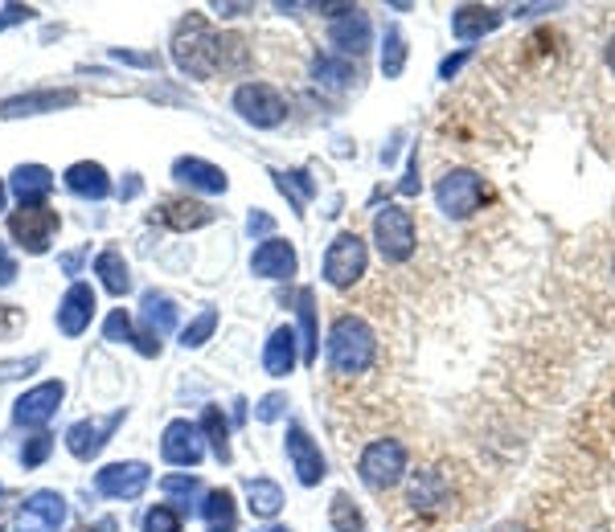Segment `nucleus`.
<instances>
[{"mask_svg":"<svg viewBox=\"0 0 615 532\" xmlns=\"http://www.w3.org/2000/svg\"><path fill=\"white\" fill-rule=\"evenodd\" d=\"M324 360L333 377H362L374 369L377 360V332L365 324L362 316H336L329 324V340H324Z\"/></svg>","mask_w":615,"mask_h":532,"instance_id":"obj_1","label":"nucleus"},{"mask_svg":"<svg viewBox=\"0 0 615 532\" xmlns=\"http://www.w3.org/2000/svg\"><path fill=\"white\" fill-rule=\"evenodd\" d=\"M173 62L185 79L205 82L218 74V33L201 13L181 17V25L173 29Z\"/></svg>","mask_w":615,"mask_h":532,"instance_id":"obj_2","label":"nucleus"},{"mask_svg":"<svg viewBox=\"0 0 615 532\" xmlns=\"http://www.w3.org/2000/svg\"><path fill=\"white\" fill-rule=\"evenodd\" d=\"M374 250L382 254L386 266H406L419 250V226H415V213L390 201L374 213Z\"/></svg>","mask_w":615,"mask_h":532,"instance_id":"obj_3","label":"nucleus"},{"mask_svg":"<svg viewBox=\"0 0 615 532\" xmlns=\"http://www.w3.org/2000/svg\"><path fill=\"white\" fill-rule=\"evenodd\" d=\"M321 275L333 291H349L370 275V246L357 229H341L329 250H324V263H321Z\"/></svg>","mask_w":615,"mask_h":532,"instance_id":"obj_4","label":"nucleus"},{"mask_svg":"<svg viewBox=\"0 0 615 532\" xmlns=\"http://www.w3.org/2000/svg\"><path fill=\"white\" fill-rule=\"evenodd\" d=\"M357 475L370 492H394L411 475V451L399 439H374L357 459Z\"/></svg>","mask_w":615,"mask_h":532,"instance_id":"obj_5","label":"nucleus"},{"mask_svg":"<svg viewBox=\"0 0 615 532\" xmlns=\"http://www.w3.org/2000/svg\"><path fill=\"white\" fill-rule=\"evenodd\" d=\"M484 197H488V185H484L481 173L472 168H447V173L435 181V205H440L443 217L452 222H468L484 209Z\"/></svg>","mask_w":615,"mask_h":532,"instance_id":"obj_6","label":"nucleus"},{"mask_svg":"<svg viewBox=\"0 0 615 532\" xmlns=\"http://www.w3.org/2000/svg\"><path fill=\"white\" fill-rule=\"evenodd\" d=\"M402 508L411 516L423 520H440L452 512V475L443 467H423V471H411V488L402 495Z\"/></svg>","mask_w":615,"mask_h":532,"instance_id":"obj_7","label":"nucleus"},{"mask_svg":"<svg viewBox=\"0 0 615 532\" xmlns=\"http://www.w3.org/2000/svg\"><path fill=\"white\" fill-rule=\"evenodd\" d=\"M329 45L341 58L357 62L374 45V21L357 4H329Z\"/></svg>","mask_w":615,"mask_h":532,"instance_id":"obj_8","label":"nucleus"},{"mask_svg":"<svg viewBox=\"0 0 615 532\" xmlns=\"http://www.w3.org/2000/svg\"><path fill=\"white\" fill-rule=\"evenodd\" d=\"M230 106L239 111L242 123H251L259 132H271L288 120V99L271 82H242L239 91L230 94Z\"/></svg>","mask_w":615,"mask_h":532,"instance_id":"obj_9","label":"nucleus"},{"mask_svg":"<svg viewBox=\"0 0 615 532\" xmlns=\"http://www.w3.org/2000/svg\"><path fill=\"white\" fill-rule=\"evenodd\" d=\"M58 226H62V217L50 205H21V209L9 213V234L26 254L50 250L58 238Z\"/></svg>","mask_w":615,"mask_h":532,"instance_id":"obj_10","label":"nucleus"},{"mask_svg":"<svg viewBox=\"0 0 615 532\" xmlns=\"http://www.w3.org/2000/svg\"><path fill=\"white\" fill-rule=\"evenodd\" d=\"M283 451H288V463H292L295 479L304 488H316L324 475H329V459H324L321 442L308 434L304 422H288V439H283Z\"/></svg>","mask_w":615,"mask_h":532,"instance_id":"obj_11","label":"nucleus"},{"mask_svg":"<svg viewBox=\"0 0 615 532\" xmlns=\"http://www.w3.org/2000/svg\"><path fill=\"white\" fill-rule=\"evenodd\" d=\"M152 483V471L140 459H123V463H108L94 471V492L103 500H140Z\"/></svg>","mask_w":615,"mask_h":532,"instance_id":"obj_12","label":"nucleus"},{"mask_svg":"<svg viewBox=\"0 0 615 532\" xmlns=\"http://www.w3.org/2000/svg\"><path fill=\"white\" fill-rule=\"evenodd\" d=\"M123 422H128V410H123V406L120 410H111L108 418H82V422H74L67 430V451L74 454V459H82V463H91Z\"/></svg>","mask_w":615,"mask_h":532,"instance_id":"obj_13","label":"nucleus"},{"mask_svg":"<svg viewBox=\"0 0 615 532\" xmlns=\"http://www.w3.org/2000/svg\"><path fill=\"white\" fill-rule=\"evenodd\" d=\"M161 459L169 467H185V471L198 467L205 459V434H201V426L189 422V418H173L161 434Z\"/></svg>","mask_w":615,"mask_h":532,"instance_id":"obj_14","label":"nucleus"},{"mask_svg":"<svg viewBox=\"0 0 615 532\" xmlns=\"http://www.w3.org/2000/svg\"><path fill=\"white\" fill-rule=\"evenodd\" d=\"M67 524V495L41 488L21 504V516H17V532H62Z\"/></svg>","mask_w":615,"mask_h":532,"instance_id":"obj_15","label":"nucleus"},{"mask_svg":"<svg viewBox=\"0 0 615 532\" xmlns=\"http://www.w3.org/2000/svg\"><path fill=\"white\" fill-rule=\"evenodd\" d=\"M300 270V254L288 238H263L254 246L251 254V275L254 279H271V283H283V279H295Z\"/></svg>","mask_w":615,"mask_h":532,"instance_id":"obj_16","label":"nucleus"},{"mask_svg":"<svg viewBox=\"0 0 615 532\" xmlns=\"http://www.w3.org/2000/svg\"><path fill=\"white\" fill-rule=\"evenodd\" d=\"M501 25H505V9H496V4H460V9H452V38L464 50H472L476 41H484Z\"/></svg>","mask_w":615,"mask_h":532,"instance_id":"obj_17","label":"nucleus"},{"mask_svg":"<svg viewBox=\"0 0 615 532\" xmlns=\"http://www.w3.org/2000/svg\"><path fill=\"white\" fill-rule=\"evenodd\" d=\"M62 398H67V386H62V381H41V386L26 389V393L13 401V422L17 426H46L58 413Z\"/></svg>","mask_w":615,"mask_h":532,"instance_id":"obj_18","label":"nucleus"},{"mask_svg":"<svg viewBox=\"0 0 615 532\" xmlns=\"http://www.w3.org/2000/svg\"><path fill=\"white\" fill-rule=\"evenodd\" d=\"M94 307H99V299H94V287L91 283H70L67 295L58 299V332L62 336H82L87 328H91L94 319Z\"/></svg>","mask_w":615,"mask_h":532,"instance_id":"obj_19","label":"nucleus"},{"mask_svg":"<svg viewBox=\"0 0 615 532\" xmlns=\"http://www.w3.org/2000/svg\"><path fill=\"white\" fill-rule=\"evenodd\" d=\"M300 360H304L300 332H295L292 324H280V328L268 336V345H263V372H268V377H292Z\"/></svg>","mask_w":615,"mask_h":532,"instance_id":"obj_20","label":"nucleus"},{"mask_svg":"<svg viewBox=\"0 0 615 532\" xmlns=\"http://www.w3.org/2000/svg\"><path fill=\"white\" fill-rule=\"evenodd\" d=\"M173 181L181 188H193V193H210V197H218V193H226L230 188V176L222 173L218 164H210V160H201V156H177Z\"/></svg>","mask_w":615,"mask_h":532,"instance_id":"obj_21","label":"nucleus"},{"mask_svg":"<svg viewBox=\"0 0 615 532\" xmlns=\"http://www.w3.org/2000/svg\"><path fill=\"white\" fill-rule=\"evenodd\" d=\"M79 103V91H26L0 103V120H26V115H46V111H62V106Z\"/></svg>","mask_w":615,"mask_h":532,"instance_id":"obj_22","label":"nucleus"},{"mask_svg":"<svg viewBox=\"0 0 615 532\" xmlns=\"http://www.w3.org/2000/svg\"><path fill=\"white\" fill-rule=\"evenodd\" d=\"M357 79H362L357 62H349L341 53H316V58H312V82H316L321 91L345 94L357 86Z\"/></svg>","mask_w":615,"mask_h":532,"instance_id":"obj_23","label":"nucleus"},{"mask_svg":"<svg viewBox=\"0 0 615 532\" xmlns=\"http://www.w3.org/2000/svg\"><path fill=\"white\" fill-rule=\"evenodd\" d=\"M67 188L74 197L82 201H108L111 197V176L103 164H94V160H79V164H70L67 168Z\"/></svg>","mask_w":615,"mask_h":532,"instance_id":"obj_24","label":"nucleus"},{"mask_svg":"<svg viewBox=\"0 0 615 532\" xmlns=\"http://www.w3.org/2000/svg\"><path fill=\"white\" fill-rule=\"evenodd\" d=\"M9 188L21 205H46L50 188H54V173L46 164H17L13 176H9Z\"/></svg>","mask_w":615,"mask_h":532,"instance_id":"obj_25","label":"nucleus"},{"mask_svg":"<svg viewBox=\"0 0 615 532\" xmlns=\"http://www.w3.org/2000/svg\"><path fill=\"white\" fill-rule=\"evenodd\" d=\"M152 217H161L164 226L173 229H201L214 222V209L193 197H173V201H161V209L152 213Z\"/></svg>","mask_w":615,"mask_h":532,"instance_id":"obj_26","label":"nucleus"},{"mask_svg":"<svg viewBox=\"0 0 615 532\" xmlns=\"http://www.w3.org/2000/svg\"><path fill=\"white\" fill-rule=\"evenodd\" d=\"M177 316H181V311H177V304L169 299V295L144 291V299H140V324H144V328H140V332L161 340V336H169L177 328Z\"/></svg>","mask_w":615,"mask_h":532,"instance_id":"obj_27","label":"nucleus"},{"mask_svg":"<svg viewBox=\"0 0 615 532\" xmlns=\"http://www.w3.org/2000/svg\"><path fill=\"white\" fill-rule=\"evenodd\" d=\"M242 492H246V512H251L254 520H275L283 512V488L275 479L254 475L242 483Z\"/></svg>","mask_w":615,"mask_h":532,"instance_id":"obj_28","label":"nucleus"},{"mask_svg":"<svg viewBox=\"0 0 615 532\" xmlns=\"http://www.w3.org/2000/svg\"><path fill=\"white\" fill-rule=\"evenodd\" d=\"M271 181H275V188H280L283 197L292 201L295 217H304L308 201L316 197V181H312L304 168H271Z\"/></svg>","mask_w":615,"mask_h":532,"instance_id":"obj_29","label":"nucleus"},{"mask_svg":"<svg viewBox=\"0 0 615 532\" xmlns=\"http://www.w3.org/2000/svg\"><path fill=\"white\" fill-rule=\"evenodd\" d=\"M201 520H205V529H210V532H234V524H239L234 492H230V488H214V492H205Z\"/></svg>","mask_w":615,"mask_h":532,"instance_id":"obj_30","label":"nucleus"},{"mask_svg":"<svg viewBox=\"0 0 615 532\" xmlns=\"http://www.w3.org/2000/svg\"><path fill=\"white\" fill-rule=\"evenodd\" d=\"M295 311H300V345H304V365H316V357H321V345H316V336H321V328H316V291L312 287H300L295 291Z\"/></svg>","mask_w":615,"mask_h":532,"instance_id":"obj_31","label":"nucleus"},{"mask_svg":"<svg viewBox=\"0 0 615 532\" xmlns=\"http://www.w3.org/2000/svg\"><path fill=\"white\" fill-rule=\"evenodd\" d=\"M94 275H99V283H103V291L115 295V299H123V295L132 291V270H128L120 250L99 254V258H94Z\"/></svg>","mask_w":615,"mask_h":532,"instance_id":"obj_32","label":"nucleus"},{"mask_svg":"<svg viewBox=\"0 0 615 532\" xmlns=\"http://www.w3.org/2000/svg\"><path fill=\"white\" fill-rule=\"evenodd\" d=\"M201 434H205V447L214 451L218 463H230L234 459V451H230V422H226V413L218 410V406H205L201 410Z\"/></svg>","mask_w":615,"mask_h":532,"instance_id":"obj_33","label":"nucleus"},{"mask_svg":"<svg viewBox=\"0 0 615 532\" xmlns=\"http://www.w3.org/2000/svg\"><path fill=\"white\" fill-rule=\"evenodd\" d=\"M329 529L333 532H370V520L357 508V500L349 492H333V504H329Z\"/></svg>","mask_w":615,"mask_h":532,"instance_id":"obj_34","label":"nucleus"},{"mask_svg":"<svg viewBox=\"0 0 615 532\" xmlns=\"http://www.w3.org/2000/svg\"><path fill=\"white\" fill-rule=\"evenodd\" d=\"M161 492L169 495V504H173L177 512H189L193 500L201 495V479L189 475V471H173V475L161 479Z\"/></svg>","mask_w":615,"mask_h":532,"instance_id":"obj_35","label":"nucleus"},{"mask_svg":"<svg viewBox=\"0 0 615 532\" xmlns=\"http://www.w3.org/2000/svg\"><path fill=\"white\" fill-rule=\"evenodd\" d=\"M402 70H406V38H402L399 25H386V38H382V74L394 82L402 79Z\"/></svg>","mask_w":615,"mask_h":532,"instance_id":"obj_36","label":"nucleus"},{"mask_svg":"<svg viewBox=\"0 0 615 532\" xmlns=\"http://www.w3.org/2000/svg\"><path fill=\"white\" fill-rule=\"evenodd\" d=\"M214 332H218V307H201L198 316L181 328V348H201Z\"/></svg>","mask_w":615,"mask_h":532,"instance_id":"obj_37","label":"nucleus"},{"mask_svg":"<svg viewBox=\"0 0 615 532\" xmlns=\"http://www.w3.org/2000/svg\"><path fill=\"white\" fill-rule=\"evenodd\" d=\"M185 529V512H177L173 504H157L148 508L140 520V532H181Z\"/></svg>","mask_w":615,"mask_h":532,"instance_id":"obj_38","label":"nucleus"},{"mask_svg":"<svg viewBox=\"0 0 615 532\" xmlns=\"http://www.w3.org/2000/svg\"><path fill=\"white\" fill-rule=\"evenodd\" d=\"M103 340H108V345H135V319H132V311L115 307V311L103 319Z\"/></svg>","mask_w":615,"mask_h":532,"instance_id":"obj_39","label":"nucleus"},{"mask_svg":"<svg viewBox=\"0 0 615 532\" xmlns=\"http://www.w3.org/2000/svg\"><path fill=\"white\" fill-rule=\"evenodd\" d=\"M50 451H54V434H33V439L21 447V467L33 471V467H41L50 459Z\"/></svg>","mask_w":615,"mask_h":532,"instance_id":"obj_40","label":"nucleus"},{"mask_svg":"<svg viewBox=\"0 0 615 532\" xmlns=\"http://www.w3.org/2000/svg\"><path fill=\"white\" fill-rule=\"evenodd\" d=\"M283 413H288V393H268V398H259V406H254L259 422H280Z\"/></svg>","mask_w":615,"mask_h":532,"instance_id":"obj_41","label":"nucleus"},{"mask_svg":"<svg viewBox=\"0 0 615 532\" xmlns=\"http://www.w3.org/2000/svg\"><path fill=\"white\" fill-rule=\"evenodd\" d=\"M33 17H38L33 4H4V9H0V33L13 29V25H26V21H33Z\"/></svg>","mask_w":615,"mask_h":532,"instance_id":"obj_42","label":"nucleus"},{"mask_svg":"<svg viewBox=\"0 0 615 532\" xmlns=\"http://www.w3.org/2000/svg\"><path fill=\"white\" fill-rule=\"evenodd\" d=\"M111 58H115V62H123V66H144V70H157V66H161V58H157V53L111 50Z\"/></svg>","mask_w":615,"mask_h":532,"instance_id":"obj_43","label":"nucleus"},{"mask_svg":"<svg viewBox=\"0 0 615 532\" xmlns=\"http://www.w3.org/2000/svg\"><path fill=\"white\" fill-rule=\"evenodd\" d=\"M271 229H275V217H271V213H251V217H246V234H251L254 242H263V234L275 238Z\"/></svg>","mask_w":615,"mask_h":532,"instance_id":"obj_44","label":"nucleus"},{"mask_svg":"<svg viewBox=\"0 0 615 532\" xmlns=\"http://www.w3.org/2000/svg\"><path fill=\"white\" fill-rule=\"evenodd\" d=\"M468 58H472V50L447 53V58H443V62H440V79H443V82H452L455 74H460V70H464V62H468Z\"/></svg>","mask_w":615,"mask_h":532,"instance_id":"obj_45","label":"nucleus"},{"mask_svg":"<svg viewBox=\"0 0 615 532\" xmlns=\"http://www.w3.org/2000/svg\"><path fill=\"white\" fill-rule=\"evenodd\" d=\"M13 279H17V258H13V250L0 242V287H13Z\"/></svg>","mask_w":615,"mask_h":532,"instance_id":"obj_46","label":"nucleus"},{"mask_svg":"<svg viewBox=\"0 0 615 532\" xmlns=\"http://www.w3.org/2000/svg\"><path fill=\"white\" fill-rule=\"evenodd\" d=\"M399 193H402V197H415V193H419V152L411 156V164H406V181L399 185Z\"/></svg>","mask_w":615,"mask_h":532,"instance_id":"obj_47","label":"nucleus"},{"mask_svg":"<svg viewBox=\"0 0 615 532\" xmlns=\"http://www.w3.org/2000/svg\"><path fill=\"white\" fill-rule=\"evenodd\" d=\"M140 188H144V181H140L135 173H128V181L120 185V201H132L135 193H140Z\"/></svg>","mask_w":615,"mask_h":532,"instance_id":"obj_48","label":"nucleus"},{"mask_svg":"<svg viewBox=\"0 0 615 532\" xmlns=\"http://www.w3.org/2000/svg\"><path fill=\"white\" fill-rule=\"evenodd\" d=\"M82 258H87V254H62V258H58V266H62V270H67V275H79L82 270Z\"/></svg>","mask_w":615,"mask_h":532,"instance_id":"obj_49","label":"nucleus"},{"mask_svg":"<svg viewBox=\"0 0 615 532\" xmlns=\"http://www.w3.org/2000/svg\"><path fill=\"white\" fill-rule=\"evenodd\" d=\"M218 17H239V13H251V4H214Z\"/></svg>","mask_w":615,"mask_h":532,"instance_id":"obj_50","label":"nucleus"},{"mask_svg":"<svg viewBox=\"0 0 615 532\" xmlns=\"http://www.w3.org/2000/svg\"><path fill=\"white\" fill-rule=\"evenodd\" d=\"M82 532H115V520H99V524H87Z\"/></svg>","mask_w":615,"mask_h":532,"instance_id":"obj_51","label":"nucleus"},{"mask_svg":"<svg viewBox=\"0 0 615 532\" xmlns=\"http://www.w3.org/2000/svg\"><path fill=\"white\" fill-rule=\"evenodd\" d=\"M607 70L615 74V33H612V41H607Z\"/></svg>","mask_w":615,"mask_h":532,"instance_id":"obj_52","label":"nucleus"},{"mask_svg":"<svg viewBox=\"0 0 615 532\" xmlns=\"http://www.w3.org/2000/svg\"><path fill=\"white\" fill-rule=\"evenodd\" d=\"M263 532H292L288 524H271V529H263Z\"/></svg>","mask_w":615,"mask_h":532,"instance_id":"obj_53","label":"nucleus"},{"mask_svg":"<svg viewBox=\"0 0 615 532\" xmlns=\"http://www.w3.org/2000/svg\"><path fill=\"white\" fill-rule=\"evenodd\" d=\"M4 197H9V188H4V181H0V209H4Z\"/></svg>","mask_w":615,"mask_h":532,"instance_id":"obj_54","label":"nucleus"},{"mask_svg":"<svg viewBox=\"0 0 615 532\" xmlns=\"http://www.w3.org/2000/svg\"><path fill=\"white\" fill-rule=\"evenodd\" d=\"M612 279H615V258H612Z\"/></svg>","mask_w":615,"mask_h":532,"instance_id":"obj_55","label":"nucleus"},{"mask_svg":"<svg viewBox=\"0 0 615 532\" xmlns=\"http://www.w3.org/2000/svg\"><path fill=\"white\" fill-rule=\"evenodd\" d=\"M0 495H4V488H0Z\"/></svg>","mask_w":615,"mask_h":532,"instance_id":"obj_56","label":"nucleus"}]
</instances>
